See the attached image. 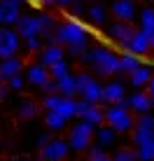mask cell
Instances as JSON below:
<instances>
[{"instance_id": "9c48e42d", "label": "cell", "mask_w": 154, "mask_h": 161, "mask_svg": "<svg viewBox=\"0 0 154 161\" xmlns=\"http://www.w3.org/2000/svg\"><path fill=\"white\" fill-rule=\"evenodd\" d=\"M16 33H19L24 40H28V37H35L40 35V19H37V14H21V19L16 21Z\"/></svg>"}, {"instance_id": "e0dca14e", "label": "cell", "mask_w": 154, "mask_h": 161, "mask_svg": "<svg viewBox=\"0 0 154 161\" xmlns=\"http://www.w3.org/2000/svg\"><path fill=\"white\" fill-rule=\"evenodd\" d=\"M129 77H131V84H133L135 89H147V84H150V80L154 77V73H152L150 65H140V68L133 70Z\"/></svg>"}, {"instance_id": "836d02e7", "label": "cell", "mask_w": 154, "mask_h": 161, "mask_svg": "<svg viewBox=\"0 0 154 161\" xmlns=\"http://www.w3.org/2000/svg\"><path fill=\"white\" fill-rule=\"evenodd\" d=\"M91 105H93L91 101H86V98H82V96H80V98H77V117H84L86 110H89Z\"/></svg>"}, {"instance_id": "8992f818", "label": "cell", "mask_w": 154, "mask_h": 161, "mask_svg": "<svg viewBox=\"0 0 154 161\" xmlns=\"http://www.w3.org/2000/svg\"><path fill=\"white\" fill-rule=\"evenodd\" d=\"M138 31L135 28L133 24H131V21H117V24H112L107 28V33H110V37H112L114 42L119 44V47L124 49H129V42H131V37H133V33Z\"/></svg>"}, {"instance_id": "8d00e7d4", "label": "cell", "mask_w": 154, "mask_h": 161, "mask_svg": "<svg viewBox=\"0 0 154 161\" xmlns=\"http://www.w3.org/2000/svg\"><path fill=\"white\" fill-rule=\"evenodd\" d=\"M42 93H58V82L56 80H49L45 86H42Z\"/></svg>"}, {"instance_id": "cb8c5ba5", "label": "cell", "mask_w": 154, "mask_h": 161, "mask_svg": "<svg viewBox=\"0 0 154 161\" xmlns=\"http://www.w3.org/2000/svg\"><path fill=\"white\" fill-rule=\"evenodd\" d=\"M82 119H86V121H91L93 126H101L103 121H105V110H101L98 108V103H93L89 110H86V114Z\"/></svg>"}, {"instance_id": "bcb514c9", "label": "cell", "mask_w": 154, "mask_h": 161, "mask_svg": "<svg viewBox=\"0 0 154 161\" xmlns=\"http://www.w3.org/2000/svg\"><path fill=\"white\" fill-rule=\"evenodd\" d=\"M93 3H98V0H93Z\"/></svg>"}, {"instance_id": "d4e9b609", "label": "cell", "mask_w": 154, "mask_h": 161, "mask_svg": "<svg viewBox=\"0 0 154 161\" xmlns=\"http://www.w3.org/2000/svg\"><path fill=\"white\" fill-rule=\"evenodd\" d=\"M152 138H154V129H147V126H135V129L131 131V140H133V145H140V142L152 140Z\"/></svg>"}, {"instance_id": "484cf974", "label": "cell", "mask_w": 154, "mask_h": 161, "mask_svg": "<svg viewBox=\"0 0 154 161\" xmlns=\"http://www.w3.org/2000/svg\"><path fill=\"white\" fill-rule=\"evenodd\" d=\"M135 152H138L140 161H154V138L140 142V145H135Z\"/></svg>"}, {"instance_id": "3957f363", "label": "cell", "mask_w": 154, "mask_h": 161, "mask_svg": "<svg viewBox=\"0 0 154 161\" xmlns=\"http://www.w3.org/2000/svg\"><path fill=\"white\" fill-rule=\"evenodd\" d=\"M93 138H96V126L86 119L77 121L68 133V142L73 147V152H86L93 145Z\"/></svg>"}, {"instance_id": "74e56055", "label": "cell", "mask_w": 154, "mask_h": 161, "mask_svg": "<svg viewBox=\"0 0 154 161\" xmlns=\"http://www.w3.org/2000/svg\"><path fill=\"white\" fill-rule=\"evenodd\" d=\"M52 133H54V131H47V133H42V136L37 138V147H45V145H49V142L54 140V138H52Z\"/></svg>"}, {"instance_id": "4dcf8cb0", "label": "cell", "mask_w": 154, "mask_h": 161, "mask_svg": "<svg viewBox=\"0 0 154 161\" xmlns=\"http://www.w3.org/2000/svg\"><path fill=\"white\" fill-rule=\"evenodd\" d=\"M112 159H114V161H140V159H138V152H135V149H131V147L117 149Z\"/></svg>"}, {"instance_id": "4316f807", "label": "cell", "mask_w": 154, "mask_h": 161, "mask_svg": "<svg viewBox=\"0 0 154 161\" xmlns=\"http://www.w3.org/2000/svg\"><path fill=\"white\" fill-rule=\"evenodd\" d=\"M86 161H114V159L105 154V149H103L101 142H96V145H91L86 149Z\"/></svg>"}, {"instance_id": "60d3db41", "label": "cell", "mask_w": 154, "mask_h": 161, "mask_svg": "<svg viewBox=\"0 0 154 161\" xmlns=\"http://www.w3.org/2000/svg\"><path fill=\"white\" fill-rule=\"evenodd\" d=\"M147 91H150V93H152V96H154V77H152V80H150V84H147Z\"/></svg>"}, {"instance_id": "8fae6325", "label": "cell", "mask_w": 154, "mask_h": 161, "mask_svg": "<svg viewBox=\"0 0 154 161\" xmlns=\"http://www.w3.org/2000/svg\"><path fill=\"white\" fill-rule=\"evenodd\" d=\"M131 110L133 112H138V114H142V112H152L154 110V96L150 91H142V89H138V91H133L131 93Z\"/></svg>"}, {"instance_id": "d590c367", "label": "cell", "mask_w": 154, "mask_h": 161, "mask_svg": "<svg viewBox=\"0 0 154 161\" xmlns=\"http://www.w3.org/2000/svg\"><path fill=\"white\" fill-rule=\"evenodd\" d=\"M70 12H73L75 16L84 14V12H86V5H84V0H75V3L70 5Z\"/></svg>"}, {"instance_id": "ee69618b", "label": "cell", "mask_w": 154, "mask_h": 161, "mask_svg": "<svg viewBox=\"0 0 154 161\" xmlns=\"http://www.w3.org/2000/svg\"><path fill=\"white\" fill-rule=\"evenodd\" d=\"M16 3H26V0H16Z\"/></svg>"}, {"instance_id": "83f0119b", "label": "cell", "mask_w": 154, "mask_h": 161, "mask_svg": "<svg viewBox=\"0 0 154 161\" xmlns=\"http://www.w3.org/2000/svg\"><path fill=\"white\" fill-rule=\"evenodd\" d=\"M114 138H117V131H114L112 126H103V129H96V140L101 142L103 147H105V145H112Z\"/></svg>"}, {"instance_id": "ffe728a7", "label": "cell", "mask_w": 154, "mask_h": 161, "mask_svg": "<svg viewBox=\"0 0 154 161\" xmlns=\"http://www.w3.org/2000/svg\"><path fill=\"white\" fill-rule=\"evenodd\" d=\"M86 19H89V24L91 26H105V21H107V12H105V7L103 5H93V7L86 9Z\"/></svg>"}, {"instance_id": "f35d334b", "label": "cell", "mask_w": 154, "mask_h": 161, "mask_svg": "<svg viewBox=\"0 0 154 161\" xmlns=\"http://www.w3.org/2000/svg\"><path fill=\"white\" fill-rule=\"evenodd\" d=\"M9 91H12V89H9V82H0V101H5V98L9 96Z\"/></svg>"}, {"instance_id": "ba28073f", "label": "cell", "mask_w": 154, "mask_h": 161, "mask_svg": "<svg viewBox=\"0 0 154 161\" xmlns=\"http://www.w3.org/2000/svg\"><path fill=\"white\" fill-rule=\"evenodd\" d=\"M26 68L24 58L16 54V56H9V58H0V82H9L14 75H21Z\"/></svg>"}, {"instance_id": "52a82bcc", "label": "cell", "mask_w": 154, "mask_h": 161, "mask_svg": "<svg viewBox=\"0 0 154 161\" xmlns=\"http://www.w3.org/2000/svg\"><path fill=\"white\" fill-rule=\"evenodd\" d=\"M93 73L101 75V77H110V75L122 73V56H117V54L110 49V52H107L101 61H96V63H93Z\"/></svg>"}, {"instance_id": "44dd1931", "label": "cell", "mask_w": 154, "mask_h": 161, "mask_svg": "<svg viewBox=\"0 0 154 161\" xmlns=\"http://www.w3.org/2000/svg\"><path fill=\"white\" fill-rule=\"evenodd\" d=\"M142 65V61H140V56L138 54H133V52H126L124 56H122V73L124 75H131L133 70H138Z\"/></svg>"}, {"instance_id": "b9f144b4", "label": "cell", "mask_w": 154, "mask_h": 161, "mask_svg": "<svg viewBox=\"0 0 154 161\" xmlns=\"http://www.w3.org/2000/svg\"><path fill=\"white\" fill-rule=\"evenodd\" d=\"M42 5H47V7H52V5H56V0H42Z\"/></svg>"}, {"instance_id": "603a6c76", "label": "cell", "mask_w": 154, "mask_h": 161, "mask_svg": "<svg viewBox=\"0 0 154 161\" xmlns=\"http://www.w3.org/2000/svg\"><path fill=\"white\" fill-rule=\"evenodd\" d=\"M58 82V93H65V96H77V80L75 75H65Z\"/></svg>"}, {"instance_id": "ab89813d", "label": "cell", "mask_w": 154, "mask_h": 161, "mask_svg": "<svg viewBox=\"0 0 154 161\" xmlns=\"http://www.w3.org/2000/svg\"><path fill=\"white\" fill-rule=\"evenodd\" d=\"M73 3H75V0H56V5H58V7H70Z\"/></svg>"}, {"instance_id": "d6a6232c", "label": "cell", "mask_w": 154, "mask_h": 161, "mask_svg": "<svg viewBox=\"0 0 154 161\" xmlns=\"http://www.w3.org/2000/svg\"><path fill=\"white\" fill-rule=\"evenodd\" d=\"M135 126H147V129H154V114L152 112H142L135 119Z\"/></svg>"}, {"instance_id": "7402d4cb", "label": "cell", "mask_w": 154, "mask_h": 161, "mask_svg": "<svg viewBox=\"0 0 154 161\" xmlns=\"http://www.w3.org/2000/svg\"><path fill=\"white\" fill-rule=\"evenodd\" d=\"M37 112H40V105H37L35 101H28V98H26V101H21L19 103V117L21 119H35L37 117Z\"/></svg>"}, {"instance_id": "7a4b0ae2", "label": "cell", "mask_w": 154, "mask_h": 161, "mask_svg": "<svg viewBox=\"0 0 154 161\" xmlns=\"http://www.w3.org/2000/svg\"><path fill=\"white\" fill-rule=\"evenodd\" d=\"M105 124L112 126L117 133H129L135 129V117L131 112V108L114 103V105H107V110H105Z\"/></svg>"}, {"instance_id": "277c9868", "label": "cell", "mask_w": 154, "mask_h": 161, "mask_svg": "<svg viewBox=\"0 0 154 161\" xmlns=\"http://www.w3.org/2000/svg\"><path fill=\"white\" fill-rule=\"evenodd\" d=\"M21 40L24 37L16 33L12 26H0V58H9L16 56L21 49Z\"/></svg>"}, {"instance_id": "e575fe53", "label": "cell", "mask_w": 154, "mask_h": 161, "mask_svg": "<svg viewBox=\"0 0 154 161\" xmlns=\"http://www.w3.org/2000/svg\"><path fill=\"white\" fill-rule=\"evenodd\" d=\"M26 82L28 80H24V75H14L12 80H9V89H12V91H21Z\"/></svg>"}, {"instance_id": "5b68a950", "label": "cell", "mask_w": 154, "mask_h": 161, "mask_svg": "<svg viewBox=\"0 0 154 161\" xmlns=\"http://www.w3.org/2000/svg\"><path fill=\"white\" fill-rule=\"evenodd\" d=\"M70 142L63 140V138H54L49 145L40 147V159L42 161H65L70 154Z\"/></svg>"}, {"instance_id": "30bf717a", "label": "cell", "mask_w": 154, "mask_h": 161, "mask_svg": "<svg viewBox=\"0 0 154 161\" xmlns=\"http://www.w3.org/2000/svg\"><path fill=\"white\" fill-rule=\"evenodd\" d=\"M21 3L16 0H0V26H16V21L21 19Z\"/></svg>"}, {"instance_id": "2e32d148", "label": "cell", "mask_w": 154, "mask_h": 161, "mask_svg": "<svg viewBox=\"0 0 154 161\" xmlns=\"http://www.w3.org/2000/svg\"><path fill=\"white\" fill-rule=\"evenodd\" d=\"M110 12L117 21H133L135 19V5L131 0H114Z\"/></svg>"}, {"instance_id": "7c38bea8", "label": "cell", "mask_w": 154, "mask_h": 161, "mask_svg": "<svg viewBox=\"0 0 154 161\" xmlns=\"http://www.w3.org/2000/svg\"><path fill=\"white\" fill-rule=\"evenodd\" d=\"M26 80H28V84L40 86V89H42L49 80H52V73H49L47 65H42V63H33V65H28V70H26Z\"/></svg>"}, {"instance_id": "f546056e", "label": "cell", "mask_w": 154, "mask_h": 161, "mask_svg": "<svg viewBox=\"0 0 154 161\" xmlns=\"http://www.w3.org/2000/svg\"><path fill=\"white\" fill-rule=\"evenodd\" d=\"M49 73H52V80H61V77L70 75V68H68V63H65V58H61L58 63H54L52 68H49Z\"/></svg>"}, {"instance_id": "f1b7e54d", "label": "cell", "mask_w": 154, "mask_h": 161, "mask_svg": "<svg viewBox=\"0 0 154 161\" xmlns=\"http://www.w3.org/2000/svg\"><path fill=\"white\" fill-rule=\"evenodd\" d=\"M138 21H140V28H142V31H154V9H152V7L140 9Z\"/></svg>"}, {"instance_id": "7bdbcfd3", "label": "cell", "mask_w": 154, "mask_h": 161, "mask_svg": "<svg viewBox=\"0 0 154 161\" xmlns=\"http://www.w3.org/2000/svg\"><path fill=\"white\" fill-rule=\"evenodd\" d=\"M147 35H150V42H152V49H154V31H147Z\"/></svg>"}, {"instance_id": "6da1fadb", "label": "cell", "mask_w": 154, "mask_h": 161, "mask_svg": "<svg viewBox=\"0 0 154 161\" xmlns=\"http://www.w3.org/2000/svg\"><path fill=\"white\" fill-rule=\"evenodd\" d=\"M56 40H58V44L65 47V54L80 58L89 49V28L84 24H80L77 19L61 21L56 28Z\"/></svg>"}, {"instance_id": "4fadbf2b", "label": "cell", "mask_w": 154, "mask_h": 161, "mask_svg": "<svg viewBox=\"0 0 154 161\" xmlns=\"http://www.w3.org/2000/svg\"><path fill=\"white\" fill-rule=\"evenodd\" d=\"M63 54H65V47H63V44H58V42L45 44V47L40 49V63L47 65V68H52L54 63H58V61L63 58Z\"/></svg>"}, {"instance_id": "7dc6e473", "label": "cell", "mask_w": 154, "mask_h": 161, "mask_svg": "<svg viewBox=\"0 0 154 161\" xmlns=\"http://www.w3.org/2000/svg\"><path fill=\"white\" fill-rule=\"evenodd\" d=\"M131 3H133V0H131Z\"/></svg>"}, {"instance_id": "9a60e30c", "label": "cell", "mask_w": 154, "mask_h": 161, "mask_svg": "<svg viewBox=\"0 0 154 161\" xmlns=\"http://www.w3.org/2000/svg\"><path fill=\"white\" fill-rule=\"evenodd\" d=\"M126 52H133V54H150L152 52V42H150V35H147V31H142L138 28L133 33V37H131V42H129V49Z\"/></svg>"}, {"instance_id": "ac0fdd59", "label": "cell", "mask_w": 154, "mask_h": 161, "mask_svg": "<svg viewBox=\"0 0 154 161\" xmlns=\"http://www.w3.org/2000/svg\"><path fill=\"white\" fill-rule=\"evenodd\" d=\"M80 96L86 98V101H91V103H101L103 101V84H98L96 77H93L91 82H86V86L80 91Z\"/></svg>"}, {"instance_id": "1f68e13d", "label": "cell", "mask_w": 154, "mask_h": 161, "mask_svg": "<svg viewBox=\"0 0 154 161\" xmlns=\"http://www.w3.org/2000/svg\"><path fill=\"white\" fill-rule=\"evenodd\" d=\"M24 47H26V52H40L42 49V37L40 35L28 37V40H24Z\"/></svg>"}, {"instance_id": "d6986e66", "label": "cell", "mask_w": 154, "mask_h": 161, "mask_svg": "<svg viewBox=\"0 0 154 161\" xmlns=\"http://www.w3.org/2000/svg\"><path fill=\"white\" fill-rule=\"evenodd\" d=\"M65 121H68V119H65L61 112H56V110H47V112H45V126L49 131H54V133L61 131L65 126Z\"/></svg>"}, {"instance_id": "f6af8a7d", "label": "cell", "mask_w": 154, "mask_h": 161, "mask_svg": "<svg viewBox=\"0 0 154 161\" xmlns=\"http://www.w3.org/2000/svg\"><path fill=\"white\" fill-rule=\"evenodd\" d=\"M0 149H3V142H0Z\"/></svg>"}, {"instance_id": "5bb4252c", "label": "cell", "mask_w": 154, "mask_h": 161, "mask_svg": "<svg viewBox=\"0 0 154 161\" xmlns=\"http://www.w3.org/2000/svg\"><path fill=\"white\" fill-rule=\"evenodd\" d=\"M122 98H126V86L124 82H107L105 86H103V105H114L119 103Z\"/></svg>"}]
</instances>
